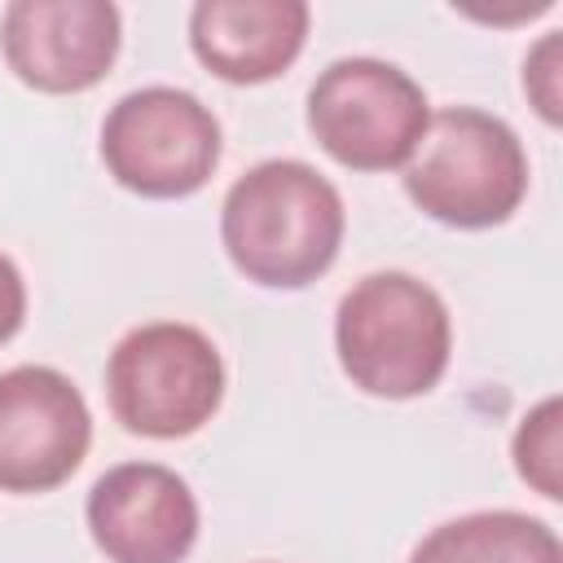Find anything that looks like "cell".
<instances>
[{"label": "cell", "instance_id": "cell-1", "mask_svg": "<svg viewBox=\"0 0 563 563\" xmlns=\"http://www.w3.org/2000/svg\"><path fill=\"white\" fill-rule=\"evenodd\" d=\"M220 242L246 282L299 290L339 255L343 198L317 167L299 158L255 163L224 194Z\"/></svg>", "mask_w": 563, "mask_h": 563}, {"label": "cell", "instance_id": "cell-2", "mask_svg": "<svg viewBox=\"0 0 563 563\" xmlns=\"http://www.w3.org/2000/svg\"><path fill=\"white\" fill-rule=\"evenodd\" d=\"M334 347L352 387L383 400H413L449 369V308L413 273H369L339 299Z\"/></svg>", "mask_w": 563, "mask_h": 563}, {"label": "cell", "instance_id": "cell-3", "mask_svg": "<svg viewBox=\"0 0 563 563\" xmlns=\"http://www.w3.org/2000/svg\"><path fill=\"white\" fill-rule=\"evenodd\" d=\"M405 194L418 211L453 229H493L528 194V154L515 128L475 106L431 114L422 145L405 163Z\"/></svg>", "mask_w": 563, "mask_h": 563}, {"label": "cell", "instance_id": "cell-4", "mask_svg": "<svg viewBox=\"0 0 563 563\" xmlns=\"http://www.w3.org/2000/svg\"><path fill=\"white\" fill-rule=\"evenodd\" d=\"M106 396L123 431L180 440L211 422L224 400V361L216 343L185 321L128 330L106 361Z\"/></svg>", "mask_w": 563, "mask_h": 563}, {"label": "cell", "instance_id": "cell-5", "mask_svg": "<svg viewBox=\"0 0 563 563\" xmlns=\"http://www.w3.org/2000/svg\"><path fill=\"white\" fill-rule=\"evenodd\" d=\"M427 123V92L378 57H339L308 88V128L317 145L352 172L405 167Z\"/></svg>", "mask_w": 563, "mask_h": 563}, {"label": "cell", "instance_id": "cell-6", "mask_svg": "<svg viewBox=\"0 0 563 563\" xmlns=\"http://www.w3.org/2000/svg\"><path fill=\"white\" fill-rule=\"evenodd\" d=\"M101 163L141 198H189L220 163V123L185 88H136L101 123Z\"/></svg>", "mask_w": 563, "mask_h": 563}, {"label": "cell", "instance_id": "cell-7", "mask_svg": "<svg viewBox=\"0 0 563 563\" xmlns=\"http://www.w3.org/2000/svg\"><path fill=\"white\" fill-rule=\"evenodd\" d=\"M92 444L84 391L48 365L0 374V493H48L66 484Z\"/></svg>", "mask_w": 563, "mask_h": 563}, {"label": "cell", "instance_id": "cell-8", "mask_svg": "<svg viewBox=\"0 0 563 563\" xmlns=\"http://www.w3.org/2000/svg\"><path fill=\"white\" fill-rule=\"evenodd\" d=\"M119 9L110 0H13L0 18L9 70L35 92H88L119 57Z\"/></svg>", "mask_w": 563, "mask_h": 563}, {"label": "cell", "instance_id": "cell-9", "mask_svg": "<svg viewBox=\"0 0 563 563\" xmlns=\"http://www.w3.org/2000/svg\"><path fill=\"white\" fill-rule=\"evenodd\" d=\"M88 532L110 563H185L198 541V501L172 466L123 462L92 484Z\"/></svg>", "mask_w": 563, "mask_h": 563}, {"label": "cell", "instance_id": "cell-10", "mask_svg": "<svg viewBox=\"0 0 563 563\" xmlns=\"http://www.w3.org/2000/svg\"><path fill=\"white\" fill-rule=\"evenodd\" d=\"M308 22L303 0H198L189 44L224 84H268L303 53Z\"/></svg>", "mask_w": 563, "mask_h": 563}, {"label": "cell", "instance_id": "cell-11", "mask_svg": "<svg viewBox=\"0 0 563 563\" xmlns=\"http://www.w3.org/2000/svg\"><path fill=\"white\" fill-rule=\"evenodd\" d=\"M409 563H563V545L537 515L475 510L431 528Z\"/></svg>", "mask_w": 563, "mask_h": 563}, {"label": "cell", "instance_id": "cell-12", "mask_svg": "<svg viewBox=\"0 0 563 563\" xmlns=\"http://www.w3.org/2000/svg\"><path fill=\"white\" fill-rule=\"evenodd\" d=\"M515 471L550 501L563 497V479H559V396H545L532 413H523L519 431H515Z\"/></svg>", "mask_w": 563, "mask_h": 563}, {"label": "cell", "instance_id": "cell-13", "mask_svg": "<svg viewBox=\"0 0 563 563\" xmlns=\"http://www.w3.org/2000/svg\"><path fill=\"white\" fill-rule=\"evenodd\" d=\"M523 88L532 92L545 123H559V35H545L523 62Z\"/></svg>", "mask_w": 563, "mask_h": 563}, {"label": "cell", "instance_id": "cell-14", "mask_svg": "<svg viewBox=\"0 0 563 563\" xmlns=\"http://www.w3.org/2000/svg\"><path fill=\"white\" fill-rule=\"evenodd\" d=\"M22 317H26V282L18 264L0 251V343H9L22 330Z\"/></svg>", "mask_w": 563, "mask_h": 563}]
</instances>
